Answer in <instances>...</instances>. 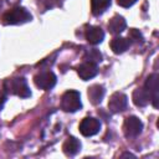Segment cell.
I'll use <instances>...</instances> for the list:
<instances>
[{
  "instance_id": "obj_1",
  "label": "cell",
  "mask_w": 159,
  "mask_h": 159,
  "mask_svg": "<svg viewBox=\"0 0 159 159\" xmlns=\"http://www.w3.org/2000/svg\"><path fill=\"white\" fill-rule=\"evenodd\" d=\"M32 16L31 14L21 6H15L10 10H7L2 16H1V22L4 25H20L31 21Z\"/></svg>"
},
{
  "instance_id": "obj_2",
  "label": "cell",
  "mask_w": 159,
  "mask_h": 159,
  "mask_svg": "<svg viewBox=\"0 0 159 159\" xmlns=\"http://www.w3.org/2000/svg\"><path fill=\"white\" fill-rule=\"evenodd\" d=\"M5 89L6 92L15 94L21 98H27L31 96V91L27 86V82L24 77H14L5 81Z\"/></svg>"
},
{
  "instance_id": "obj_3",
  "label": "cell",
  "mask_w": 159,
  "mask_h": 159,
  "mask_svg": "<svg viewBox=\"0 0 159 159\" xmlns=\"http://www.w3.org/2000/svg\"><path fill=\"white\" fill-rule=\"evenodd\" d=\"M82 107V102H81V94L77 91L70 89L66 91L62 97H61V108L65 112H77L78 109H81Z\"/></svg>"
},
{
  "instance_id": "obj_4",
  "label": "cell",
  "mask_w": 159,
  "mask_h": 159,
  "mask_svg": "<svg viewBox=\"0 0 159 159\" xmlns=\"http://www.w3.org/2000/svg\"><path fill=\"white\" fill-rule=\"evenodd\" d=\"M143 123L135 116H129L124 119L123 123V133L127 138H134L142 133Z\"/></svg>"
},
{
  "instance_id": "obj_5",
  "label": "cell",
  "mask_w": 159,
  "mask_h": 159,
  "mask_svg": "<svg viewBox=\"0 0 159 159\" xmlns=\"http://www.w3.org/2000/svg\"><path fill=\"white\" fill-rule=\"evenodd\" d=\"M158 82H159V76L157 73H153V75H149L145 83H144V89L148 92L149 94V99L152 102V104L157 108L158 107V99H159V86H158Z\"/></svg>"
},
{
  "instance_id": "obj_6",
  "label": "cell",
  "mask_w": 159,
  "mask_h": 159,
  "mask_svg": "<svg viewBox=\"0 0 159 159\" xmlns=\"http://www.w3.org/2000/svg\"><path fill=\"white\" fill-rule=\"evenodd\" d=\"M34 82L36 84V87H39L40 89L43 91H48L52 87H55L57 78L55 76L53 72L51 71H46V72H40L34 77Z\"/></svg>"
},
{
  "instance_id": "obj_7",
  "label": "cell",
  "mask_w": 159,
  "mask_h": 159,
  "mask_svg": "<svg viewBox=\"0 0 159 159\" xmlns=\"http://www.w3.org/2000/svg\"><path fill=\"white\" fill-rule=\"evenodd\" d=\"M101 129V122L93 117H86L80 123V132L84 137H92Z\"/></svg>"
},
{
  "instance_id": "obj_8",
  "label": "cell",
  "mask_w": 159,
  "mask_h": 159,
  "mask_svg": "<svg viewBox=\"0 0 159 159\" xmlns=\"http://www.w3.org/2000/svg\"><path fill=\"white\" fill-rule=\"evenodd\" d=\"M127 104H128L127 96L122 92H114L108 101V109L112 113H118V112L124 111Z\"/></svg>"
},
{
  "instance_id": "obj_9",
  "label": "cell",
  "mask_w": 159,
  "mask_h": 159,
  "mask_svg": "<svg viewBox=\"0 0 159 159\" xmlns=\"http://www.w3.org/2000/svg\"><path fill=\"white\" fill-rule=\"evenodd\" d=\"M77 73L83 81H88V80L93 78L98 73V67H97V65L94 62L86 61V62L81 63L77 67Z\"/></svg>"
},
{
  "instance_id": "obj_10",
  "label": "cell",
  "mask_w": 159,
  "mask_h": 159,
  "mask_svg": "<svg viewBox=\"0 0 159 159\" xmlns=\"http://www.w3.org/2000/svg\"><path fill=\"white\" fill-rule=\"evenodd\" d=\"M104 32L99 26H89L86 30V40L92 45H98L103 41Z\"/></svg>"
},
{
  "instance_id": "obj_11",
  "label": "cell",
  "mask_w": 159,
  "mask_h": 159,
  "mask_svg": "<svg viewBox=\"0 0 159 159\" xmlns=\"http://www.w3.org/2000/svg\"><path fill=\"white\" fill-rule=\"evenodd\" d=\"M81 149V142L75 138V137H68L65 143L62 144V150L66 155H70V157H73L76 155Z\"/></svg>"
},
{
  "instance_id": "obj_12",
  "label": "cell",
  "mask_w": 159,
  "mask_h": 159,
  "mask_svg": "<svg viewBox=\"0 0 159 159\" xmlns=\"http://www.w3.org/2000/svg\"><path fill=\"white\" fill-rule=\"evenodd\" d=\"M125 27H127V22L124 20V17L120 15H114L108 22V30L113 35L120 34L122 31H124Z\"/></svg>"
},
{
  "instance_id": "obj_13",
  "label": "cell",
  "mask_w": 159,
  "mask_h": 159,
  "mask_svg": "<svg viewBox=\"0 0 159 159\" xmlns=\"http://www.w3.org/2000/svg\"><path fill=\"white\" fill-rule=\"evenodd\" d=\"M104 87L101 84H93L88 88V98L92 102V104H99L104 97Z\"/></svg>"
},
{
  "instance_id": "obj_14",
  "label": "cell",
  "mask_w": 159,
  "mask_h": 159,
  "mask_svg": "<svg viewBox=\"0 0 159 159\" xmlns=\"http://www.w3.org/2000/svg\"><path fill=\"white\" fill-rule=\"evenodd\" d=\"M132 99H133V103L135 106H138V107H145L150 101L149 99V94L144 88H137L133 92Z\"/></svg>"
},
{
  "instance_id": "obj_15",
  "label": "cell",
  "mask_w": 159,
  "mask_h": 159,
  "mask_svg": "<svg viewBox=\"0 0 159 159\" xmlns=\"http://www.w3.org/2000/svg\"><path fill=\"white\" fill-rule=\"evenodd\" d=\"M111 0H91V11L94 16L102 15L109 6H111Z\"/></svg>"
},
{
  "instance_id": "obj_16",
  "label": "cell",
  "mask_w": 159,
  "mask_h": 159,
  "mask_svg": "<svg viewBox=\"0 0 159 159\" xmlns=\"http://www.w3.org/2000/svg\"><path fill=\"white\" fill-rule=\"evenodd\" d=\"M129 45H130L129 40L124 37H114L111 41V48L114 53H123L129 47Z\"/></svg>"
},
{
  "instance_id": "obj_17",
  "label": "cell",
  "mask_w": 159,
  "mask_h": 159,
  "mask_svg": "<svg viewBox=\"0 0 159 159\" xmlns=\"http://www.w3.org/2000/svg\"><path fill=\"white\" fill-rule=\"evenodd\" d=\"M86 60L87 61H89V62H101L102 61V55L96 50V48H93V50H89V52H87V55H86Z\"/></svg>"
},
{
  "instance_id": "obj_18",
  "label": "cell",
  "mask_w": 159,
  "mask_h": 159,
  "mask_svg": "<svg viewBox=\"0 0 159 159\" xmlns=\"http://www.w3.org/2000/svg\"><path fill=\"white\" fill-rule=\"evenodd\" d=\"M129 39H132L133 41H135V42H139V41H143V35H142V32L139 31V30H137V29H132V30H129Z\"/></svg>"
},
{
  "instance_id": "obj_19",
  "label": "cell",
  "mask_w": 159,
  "mask_h": 159,
  "mask_svg": "<svg viewBox=\"0 0 159 159\" xmlns=\"http://www.w3.org/2000/svg\"><path fill=\"white\" fill-rule=\"evenodd\" d=\"M138 0H117V4L122 7H130L132 5H134Z\"/></svg>"
},
{
  "instance_id": "obj_20",
  "label": "cell",
  "mask_w": 159,
  "mask_h": 159,
  "mask_svg": "<svg viewBox=\"0 0 159 159\" xmlns=\"http://www.w3.org/2000/svg\"><path fill=\"white\" fill-rule=\"evenodd\" d=\"M5 101H6V96H5V93H4V92H0V108L2 107V104L5 103Z\"/></svg>"
}]
</instances>
